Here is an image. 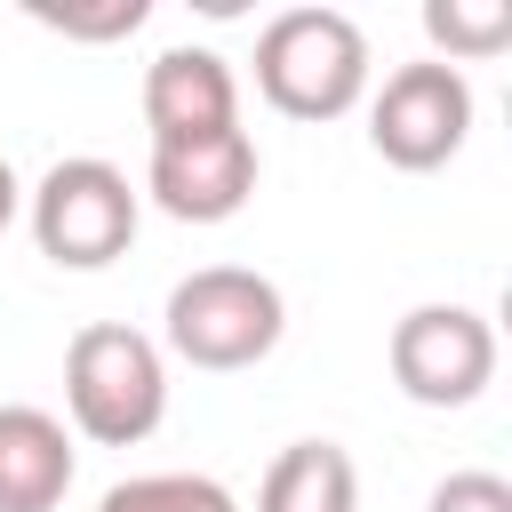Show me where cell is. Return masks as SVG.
Wrapping results in <instances>:
<instances>
[{
    "mask_svg": "<svg viewBox=\"0 0 512 512\" xmlns=\"http://www.w3.org/2000/svg\"><path fill=\"white\" fill-rule=\"evenodd\" d=\"M64 416L96 448H136L168 416V352L128 320H88L64 344Z\"/></svg>",
    "mask_w": 512,
    "mask_h": 512,
    "instance_id": "obj_1",
    "label": "cell"
},
{
    "mask_svg": "<svg viewBox=\"0 0 512 512\" xmlns=\"http://www.w3.org/2000/svg\"><path fill=\"white\" fill-rule=\"evenodd\" d=\"M256 88L288 120H344L368 104V32L328 0L280 8L256 32Z\"/></svg>",
    "mask_w": 512,
    "mask_h": 512,
    "instance_id": "obj_2",
    "label": "cell"
},
{
    "mask_svg": "<svg viewBox=\"0 0 512 512\" xmlns=\"http://www.w3.org/2000/svg\"><path fill=\"white\" fill-rule=\"evenodd\" d=\"M288 328V304L264 272L248 264H200L168 288V312H160V336L176 360L208 368V376H232V368H256Z\"/></svg>",
    "mask_w": 512,
    "mask_h": 512,
    "instance_id": "obj_3",
    "label": "cell"
},
{
    "mask_svg": "<svg viewBox=\"0 0 512 512\" xmlns=\"http://www.w3.org/2000/svg\"><path fill=\"white\" fill-rule=\"evenodd\" d=\"M136 216H144V200H136L128 168H112V160H96V152L56 160V168L24 192V224H32L40 256L64 264V272H104L112 256H128Z\"/></svg>",
    "mask_w": 512,
    "mask_h": 512,
    "instance_id": "obj_4",
    "label": "cell"
},
{
    "mask_svg": "<svg viewBox=\"0 0 512 512\" xmlns=\"http://www.w3.org/2000/svg\"><path fill=\"white\" fill-rule=\"evenodd\" d=\"M472 80L440 56H416V64H392L384 88H368V144L384 168H408V176H432L464 152L472 136Z\"/></svg>",
    "mask_w": 512,
    "mask_h": 512,
    "instance_id": "obj_5",
    "label": "cell"
},
{
    "mask_svg": "<svg viewBox=\"0 0 512 512\" xmlns=\"http://www.w3.org/2000/svg\"><path fill=\"white\" fill-rule=\"evenodd\" d=\"M384 360L416 408H472L496 384V328L472 304H416L392 320Z\"/></svg>",
    "mask_w": 512,
    "mask_h": 512,
    "instance_id": "obj_6",
    "label": "cell"
},
{
    "mask_svg": "<svg viewBox=\"0 0 512 512\" xmlns=\"http://www.w3.org/2000/svg\"><path fill=\"white\" fill-rule=\"evenodd\" d=\"M256 136L224 128V136H192V144H152L144 152V192L160 216L176 224H224L256 200Z\"/></svg>",
    "mask_w": 512,
    "mask_h": 512,
    "instance_id": "obj_7",
    "label": "cell"
},
{
    "mask_svg": "<svg viewBox=\"0 0 512 512\" xmlns=\"http://www.w3.org/2000/svg\"><path fill=\"white\" fill-rule=\"evenodd\" d=\"M144 128L152 144H192V136H224L240 128V80L216 48H160L144 64Z\"/></svg>",
    "mask_w": 512,
    "mask_h": 512,
    "instance_id": "obj_8",
    "label": "cell"
},
{
    "mask_svg": "<svg viewBox=\"0 0 512 512\" xmlns=\"http://www.w3.org/2000/svg\"><path fill=\"white\" fill-rule=\"evenodd\" d=\"M72 472H80L72 424L32 400H8L0 408V512H56Z\"/></svg>",
    "mask_w": 512,
    "mask_h": 512,
    "instance_id": "obj_9",
    "label": "cell"
},
{
    "mask_svg": "<svg viewBox=\"0 0 512 512\" xmlns=\"http://www.w3.org/2000/svg\"><path fill=\"white\" fill-rule=\"evenodd\" d=\"M256 512H360V472L336 440H288L256 480Z\"/></svg>",
    "mask_w": 512,
    "mask_h": 512,
    "instance_id": "obj_10",
    "label": "cell"
},
{
    "mask_svg": "<svg viewBox=\"0 0 512 512\" xmlns=\"http://www.w3.org/2000/svg\"><path fill=\"white\" fill-rule=\"evenodd\" d=\"M424 40L440 48V64H480L496 48H512V8L504 0H424Z\"/></svg>",
    "mask_w": 512,
    "mask_h": 512,
    "instance_id": "obj_11",
    "label": "cell"
},
{
    "mask_svg": "<svg viewBox=\"0 0 512 512\" xmlns=\"http://www.w3.org/2000/svg\"><path fill=\"white\" fill-rule=\"evenodd\" d=\"M96 512H240V496L208 472H136V480H112Z\"/></svg>",
    "mask_w": 512,
    "mask_h": 512,
    "instance_id": "obj_12",
    "label": "cell"
},
{
    "mask_svg": "<svg viewBox=\"0 0 512 512\" xmlns=\"http://www.w3.org/2000/svg\"><path fill=\"white\" fill-rule=\"evenodd\" d=\"M144 16H152V0H96V8L32 0V24H48V32H64V40H128Z\"/></svg>",
    "mask_w": 512,
    "mask_h": 512,
    "instance_id": "obj_13",
    "label": "cell"
},
{
    "mask_svg": "<svg viewBox=\"0 0 512 512\" xmlns=\"http://www.w3.org/2000/svg\"><path fill=\"white\" fill-rule=\"evenodd\" d=\"M424 512H512V480L464 464V472H448V480L424 496Z\"/></svg>",
    "mask_w": 512,
    "mask_h": 512,
    "instance_id": "obj_14",
    "label": "cell"
},
{
    "mask_svg": "<svg viewBox=\"0 0 512 512\" xmlns=\"http://www.w3.org/2000/svg\"><path fill=\"white\" fill-rule=\"evenodd\" d=\"M16 216H24V176H16V168H8V152H0V232H8Z\"/></svg>",
    "mask_w": 512,
    "mask_h": 512,
    "instance_id": "obj_15",
    "label": "cell"
}]
</instances>
